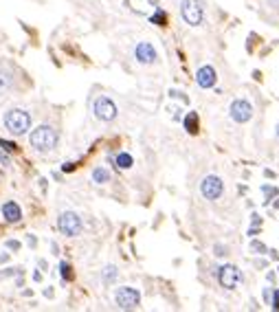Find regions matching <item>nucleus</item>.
<instances>
[{
	"instance_id": "6ab92c4d",
	"label": "nucleus",
	"mask_w": 279,
	"mask_h": 312,
	"mask_svg": "<svg viewBox=\"0 0 279 312\" xmlns=\"http://www.w3.org/2000/svg\"><path fill=\"white\" fill-rule=\"evenodd\" d=\"M152 22L159 25V27H163V25H165V14H163V11H156V14L152 16Z\"/></svg>"
},
{
	"instance_id": "9b49d317",
	"label": "nucleus",
	"mask_w": 279,
	"mask_h": 312,
	"mask_svg": "<svg viewBox=\"0 0 279 312\" xmlns=\"http://www.w3.org/2000/svg\"><path fill=\"white\" fill-rule=\"evenodd\" d=\"M196 82H198L200 88L216 86V70L211 68V66H202V68L198 70V75H196Z\"/></svg>"
},
{
	"instance_id": "423d86ee",
	"label": "nucleus",
	"mask_w": 279,
	"mask_h": 312,
	"mask_svg": "<svg viewBox=\"0 0 279 312\" xmlns=\"http://www.w3.org/2000/svg\"><path fill=\"white\" fill-rule=\"evenodd\" d=\"M218 279H220V284L224 288L233 290V288L242 281V273H240L238 266H233V264H227V266H222L220 271H218Z\"/></svg>"
},
{
	"instance_id": "4be33fe9",
	"label": "nucleus",
	"mask_w": 279,
	"mask_h": 312,
	"mask_svg": "<svg viewBox=\"0 0 279 312\" xmlns=\"http://www.w3.org/2000/svg\"><path fill=\"white\" fill-rule=\"evenodd\" d=\"M7 249L18 251V249H20V242H16V240H9V242H7Z\"/></svg>"
},
{
	"instance_id": "b1692460",
	"label": "nucleus",
	"mask_w": 279,
	"mask_h": 312,
	"mask_svg": "<svg viewBox=\"0 0 279 312\" xmlns=\"http://www.w3.org/2000/svg\"><path fill=\"white\" fill-rule=\"evenodd\" d=\"M272 308L279 310V290H275V299H272Z\"/></svg>"
},
{
	"instance_id": "f3484780",
	"label": "nucleus",
	"mask_w": 279,
	"mask_h": 312,
	"mask_svg": "<svg viewBox=\"0 0 279 312\" xmlns=\"http://www.w3.org/2000/svg\"><path fill=\"white\" fill-rule=\"evenodd\" d=\"M59 275H62V279L71 281V279H73V268H71V264H66V262L59 264Z\"/></svg>"
},
{
	"instance_id": "a878e982",
	"label": "nucleus",
	"mask_w": 279,
	"mask_h": 312,
	"mask_svg": "<svg viewBox=\"0 0 279 312\" xmlns=\"http://www.w3.org/2000/svg\"><path fill=\"white\" fill-rule=\"evenodd\" d=\"M277 136H279V125H277Z\"/></svg>"
},
{
	"instance_id": "1a4fd4ad",
	"label": "nucleus",
	"mask_w": 279,
	"mask_h": 312,
	"mask_svg": "<svg viewBox=\"0 0 279 312\" xmlns=\"http://www.w3.org/2000/svg\"><path fill=\"white\" fill-rule=\"evenodd\" d=\"M95 117L101 119V121H112L117 117V106L108 97H99L95 101Z\"/></svg>"
},
{
	"instance_id": "0eeeda50",
	"label": "nucleus",
	"mask_w": 279,
	"mask_h": 312,
	"mask_svg": "<svg viewBox=\"0 0 279 312\" xmlns=\"http://www.w3.org/2000/svg\"><path fill=\"white\" fill-rule=\"evenodd\" d=\"M229 112H231L233 121L246 123V121H251V117H253V106L248 104L246 99H235L231 104V108H229Z\"/></svg>"
},
{
	"instance_id": "6e6552de",
	"label": "nucleus",
	"mask_w": 279,
	"mask_h": 312,
	"mask_svg": "<svg viewBox=\"0 0 279 312\" xmlns=\"http://www.w3.org/2000/svg\"><path fill=\"white\" fill-rule=\"evenodd\" d=\"M200 191H202V196L207 198V200H218L224 191V185L218 176H207L202 181V185H200Z\"/></svg>"
},
{
	"instance_id": "ddd939ff",
	"label": "nucleus",
	"mask_w": 279,
	"mask_h": 312,
	"mask_svg": "<svg viewBox=\"0 0 279 312\" xmlns=\"http://www.w3.org/2000/svg\"><path fill=\"white\" fill-rule=\"evenodd\" d=\"M185 130L189 132V134H198V115L196 112H189V115L185 117Z\"/></svg>"
},
{
	"instance_id": "4468645a",
	"label": "nucleus",
	"mask_w": 279,
	"mask_h": 312,
	"mask_svg": "<svg viewBox=\"0 0 279 312\" xmlns=\"http://www.w3.org/2000/svg\"><path fill=\"white\" fill-rule=\"evenodd\" d=\"M93 181H95V183H99V185L108 183V181H110V172L104 170V167H97V170L93 172Z\"/></svg>"
},
{
	"instance_id": "412c9836",
	"label": "nucleus",
	"mask_w": 279,
	"mask_h": 312,
	"mask_svg": "<svg viewBox=\"0 0 279 312\" xmlns=\"http://www.w3.org/2000/svg\"><path fill=\"white\" fill-rule=\"evenodd\" d=\"M251 249L257 251V253H266V247H264L262 242H251Z\"/></svg>"
},
{
	"instance_id": "393cba45",
	"label": "nucleus",
	"mask_w": 279,
	"mask_h": 312,
	"mask_svg": "<svg viewBox=\"0 0 279 312\" xmlns=\"http://www.w3.org/2000/svg\"><path fill=\"white\" fill-rule=\"evenodd\" d=\"M73 170H75V165H73V163H66L64 165V172H73Z\"/></svg>"
},
{
	"instance_id": "dca6fc26",
	"label": "nucleus",
	"mask_w": 279,
	"mask_h": 312,
	"mask_svg": "<svg viewBox=\"0 0 279 312\" xmlns=\"http://www.w3.org/2000/svg\"><path fill=\"white\" fill-rule=\"evenodd\" d=\"M117 167H121V170H130L132 167V156L130 154H119L117 156Z\"/></svg>"
},
{
	"instance_id": "5701e85b",
	"label": "nucleus",
	"mask_w": 279,
	"mask_h": 312,
	"mask_svg": "<svg viewBox=\"0 0 279 312\" xmlns=\"http://www.w3.org/2000/svg\"><path fill=\"white\" fill-rule=\"evenodd\" d=\"M262 191L266 196H277V189L275 187H262Z\"/></svg>"
},
{
	"instance_id": "9d476101",
	"label": "nucleus",
	"mask_w": 279,
	"mask_h": 312,
	"mask_svg": "<svg viewBox=\"0 0 279 312\" xmlns=\"http://www.w3.org/2000/svg\"><path fill=\"white\" fill-rule=\"evenodd\" d=\"M134 55L141 64H152L156 62V49L150 44V42H141V44L134 49Z\"/></svg>"
},
{
	"instance_id": "7ed1b4c3",
	"label": "nucleus",
	"mask_w": 279,
	"mask_h": 312,
	"mask_svg": "<svg viewBox=\"0 0 279 312\" xmlns=\"http://www.w3.org/2000/svg\"><path fill=\"white\" fill-rule=\"evenodd\" d=\"M57 229L62 231L64 236H68V238L80 236V233H82V218L77 213H73V211H64L62 215H59V220H57Z\"/></svg>"
},
{
	"instance_id": "aec40b11",
	"label": "nucleus",
	"mask_w": 279,
	"mask_h": 312,
	"mask_svg": "<svg viewBox=\"0 0 279 312\" xmlns=\"http://www.w3.org/2000/svg\"><path fill=\"white\" fill-rule=\"evenodd\" d=\"M0 147L5 149V152H16V143H11V141H5V139H0Z\"/></svg>"
},
{
	"instance_id": "f257e3e1",
	"label": "nucleus",
	"mask_w": 279,
	"mask_h": 312,
	"mask_svg": "<svg viewBox=\"0 0 279 312\" xmlns=\"http://www.w3.org/2000/svg\"><path fill=\"white\" fill-rule=\"evenodd\" d=\"M29 143L38 149V152H48L57 145V132L51 128V125H40L31 132L29 136Z\"/></svg>"
},
{
	"instance_id": "f8f14e48",
	"label": "nucleus",
	"mask_w": 279,
	"mask_h": 312,
	"mask_svg": "<svg viewBox=\"0 0 279 312\" xmlns=\"http://www.w3.org/2000/svg\"><path fill=\"white\" fill-rule=\"evenodd\" d=\"M3 215H5V220L7 222H20L22 211H20V207H18L16 202H5L3 205Z\"/></svg>"
},
{
	"instance_id": "a211bd4d",
	"label": "nucleus",
	"mask_w": 279,
	"mask_h": 312,
	"mask_svg": "<svg viewBox=\"0 0 279 312\" xmlns=\"http://www.w3.org/2000/svg\"><path fill=\"white\" fill-rule=\"evenodd\" d=\"M117 279V268L114 266H108L104 271V281H114Z\"/></svg>"
},
{
	"instance_id": "39448f33",
	"label": "nucleus",
	"mask_w": 279,
	"mask_h": 312,
	"mask_svg": "<svg viewBox=\"0 0 279 312\" xmlns=\"http://www.w3.org/2000/svg\"><path fill=\"white\" fill-rule=\"evenodd\" d=\"M180 14H183V20L191 27H198L202 22V5L198 0H183L180 5Z\"/></svg>"
},
{
	"instance_id": "20e7f679",
	"label": "nucleus",
	"mask_w": 279,
	"mask_h": 312,
	"mask_svg": "<svg viewBox=\"0 0 279 312\" xmlns=\"http://www.w3.org/2000/svg\"><path fill=\"white\" fill-rule=\"evenodd\" d=\"M114 301H117V305L121 310H134L138 303H141V295H138V290H134V288H119L117 295H114Z\"/></svg>"
},
{
	"instance_id": "f03ea898",
	"label": "nucleus",
	"mask_w": 279,
	"mask_h": 312,
	"mask_svg": "<svg viewBox=\"0 0 279 312\" xmlns=\"http://www.w3.org/2000/svg\"><path fill=\"white\" fill-rule=\"evenodd\" d=\"M5 125H7V130L11 132V134L20 136L31 128V117H29V112L18 110L16 108V110H9L7 115H5Z\"/></svg>"
},
{
	"instance_id": "2eb2a0df",
	"label": "nucleus",
	"mask_w": 279,
	"mask_h": 312,
	"mask_svg": "<svg viewBox=\"0 0 279 312\" xmlns=\"http://www.w3.org/2000/svg\"><path fill=\"white\" fill-rule=\"evenodd\" d=\"M11 84H14V77H11V75L7 73V70H0V93L9 91Z\"/></svg>"
}]
</instances>
